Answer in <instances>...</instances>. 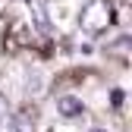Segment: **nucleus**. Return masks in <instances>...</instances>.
<instances>
[{"instance_id":"5","label":"nucleus","mask_w":132,"mask_h":132,"mask_svg":"<svg viewBox=\"0 0 132 132\" xmlns=\"http://www.w3.org/2000/svg\"><path fill=\"white\" fill-rule=\"evenodd\" d=\"M3 117H6V101L0 97V120H3Z\"/></svg>"},{"instance_id":"2","label":"nucleus","mask_w":132,"mask_h":132,"mask_svg":"<svg viewBox=\"0 0 132 132\" xmlns=\"http://www.w3.org/2000/svg\"><path fill=\"white\" fill-rule=\"evenodd\" d=\"M57 110H60L63 120H76V117L85 113V104L79 97H72V94H63V97H57Z\"/></svg>"},{"instance_id":"1","label":"nucleus","mask_w":132,"mask_h":132,"mask_svg":"<svg viewBox=\"0 0 132 132\" xmlns=\"http://www.w3.org/2000/svg\"><path fill=\"white\" fill-rule=\"evenodd\" d=\"M113 3L110 0H88L85 6H82V16H79V28L85 31V35H101L113 25Z\"/></svg>"},{"instance_id":"4","label":"nucleus","mask_w":132,"mask_h":132,"mask_svg":"<svg viewBox=\"0 0 132 132\" xmlns=\"http://www.w3.org/2000/svg\"><path fill=\"white\" fill-rule=\"evenodd\" d=\"M110 101H113V107H120V104H123V91H113V94H110Z\"/></svg>"},{"instance_id":"6","label":"nucleus","mask_w":132,"mask_h":132,"mask_svg":"<svg viewBox=\"0 0 132 132\" xmlns=\"http://www.w3.org/2000/svg\"><path fill=\"white\" fill-rule=\"evenodd\" d=\"M91 132H104V129H91Z\"/></svg>"},{"instance_id":"3","label":"nucleus","mask_w":132,"mask_h":132,"mask_svg":"<svg viewBox=\"0 0 132 132\" xmlns=\"http://www.w3.org/2000/svg\"><path fill=\"white\" fill-rule=\"evenodd\" d=\"M13 132H35L31 113H16V117H13Z\"/></svg>"}]
</instances>
